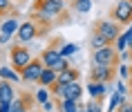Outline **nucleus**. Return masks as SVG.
I'll use <instances>...</instances> for the list:
<instances>
[{"label": "nucleus", "instance_id": "f8f14e48", "mask_svg": "<svg viewBox=\"0 0 132 112\" xmlns=\"http://www.w3.org/2000/svg\"><path fill=\"white\" fill-rule=\"evenodd\" d=\"M87 94H90L92 99H101V101H103V97L108 94V83L90 81V83H87Z\"/></svg>", "mask_w": 132, "mask_h": 112}, {"label": "nucleus", "instance_id": "4be33fe9", "mask_svg": "<svg viewBox=\"0 0 132 112\" xmlns=\"http://www.w3.org/2000/svg\"><path fill=\"white\" fill-rule=\"evenodd\" d=\"M76 45H65V43H63L61 45V49H58V52H61V56H65V58H67V56H72L74 54V52H76Z\"/></svg>", "mask_w": 132, "mask_h": 112}, {"label": "nucleus", "instance_id": "dca6fc26", "mask_svg": "<svg viewBox=\"0 0 132 112\" xmlns=\"http://www.w3.org/2000/svg\"><path fill=\"white\" fill-rule=\"evenodd\" d=\"M70 7L76 14H87L92 9V0H70Z\"/></svg>", "mask_w": 132, "mask_h": 112}, {"label": "nucleus", "instance_id": "f257e3e1", "mask_svg": "<svg viewBox=\"0 0 132 112\" xmlns=\"http://www.w3.org/2000/svg\"><path fill=\"white\" fill-rule=\"evenodd\" d=\"M67 9V2L65 0H34L31 5V11L34 14H40L49 20H54L56 16H63Z\"/></svg>", "mask_w": 132, "mask_h": 112}, {"label": "nucleus", "instance_id": "f03ea898", "mask_svg": "<svg viewBox=\"0 0 132 112\" xmlns=\"http://www.w3.org/2000/svg\"><path fill=\"white\" fill-rule=\"evenodd\" d=\"M92 65H110V67H119L121 65V54H119L114 45H103L92 52Z\"/></svg>", "mask_w": 132, "mask_h": 112}, {"label": "nucleus", "instance_id": "5701e85b", "mask_svg": "<svg viewBox=\"0 0 132 112\" xmlns=\"http://www.w3.org/2000/svg\"><path fill=\"white\" fill-rule=\"evenodd\" d=\"M117 112H132V101H121V103L117 105Z\"/></svg>", "mask_w": 132, "mask_h": 112}, {"label": "nucleus", "instance_id": "9d476101", "mask_svg": "<svg viewBox=\"0 0 132 112\" xmlns=\"http://www.w3.org/2000/svg\"><path fill=\"white\" fill-rule=\"evenodd\" d=\"M16 29H18V20H16V16H9L7 20L0 25V31H2L0 43H9V38L16 34Z\"/></svg>", "mask_w": 132, "mask_h": 112}, {"label": "nucleus", "instance_id": "4468645a", "mask_svg": "<svg viewBox=\"0 0 132 112\" xmlns=\"http://www.w3.org/2000/svg\"><path fill=\"white\" fill-rule=\"evenodd\" d=\"M81 101H72V99H58V112H78Z\"/></svg>", "mask_w": 132, "mask_h": 112}, {"label": "nucleus", "instance_id": "20e7f679", "mask_svg": "<svg viewBox=\"0 0 132 112\" xmlns=\"http://www.w3.org/2000/svg\"><path fill=\"white\" fill-rule=\"evenodd\" d=\"M110 20L119 22L121 27H128L132 22V2H128V0H119L117 5H112L110 7Z\"/></svg>", "mask_w": 132, "mask_h": 112}, {"label": "nucleus", "instance_id": "412c9836", "mask_svg": "<svg viewBox=\"0 0 132 112\" xmlns=\"http://www.w3.org/2000/svg\"><path fill=\"white\" fill-rule=\"evenodd\" d=\"M49 67H52V70H54L56 74H58V72L67 70V67H70V63H67V58H65V56H61V58H58V61H56L54 65H49Z\"/></svg>", "mask_w": 132, "mask_h": 112}, {"label": "nucleus", "instance_id": "bb28decb", "mask_svg": "<svg viewBox=\"0 0 132 112\" xmlns=\"http://www.w3.org/2000/svg\"><path fill=\"white\" fill-rule=\"evenodd\" d=\"M16 2H25V0H16Z\"/></svg>", "mask_w": 132, "mask_h": 112}, {"label": "nucleus", "instance_id": "ddd939ff", "mask_svg": "<svg viewBox=\"0 0 132 112\" xmlns=\"http://www.w3.org/2000/svg\"><path fill=\"white\" fill-rule=\"evenodd\" d=\"M81 78V72L74 70V67H67V70H63L56 74V83L58 85H65V83H72V81H78Z\"/></svg>", "mask_w": 132, "mask_h": 112}, {"label": "nucleus", "instance_id": "1a4fd4ad", "mask_svg": "<svg viewBox=\"0 0 132 112\" xmlns=\"http://www.w3.org/2000/svg\"><path fill=\"white\" fill-rule=\"evenodd\" d=\"M36 97L31 92H20V97H14L11 101V112H34Z\"/></svg>", "mask_w": 132, "mask_h": 112}, {"label": "nucleus", "instance_id": "423d86ee", "mask_svg": "<svg viewBox=\"0 0 132 112\" xmlns=\"http://www.w3.org/2000/svg\"><path fill=\"white\" fill-rule=\"evenodd\" d=\"M92 34H101V36H105L108 41L114 43V38L121 34V25L114 22V20H110V18H98V20H94V25H92Z\"/></svg>", "mask_w": 132, "mask_h": 112}, {"label": "nucleus", "instance_id": "0eeeda50", "mask_svg": "<svg viewBox=\"0 0 132 112\" xmlns=\"http://www.w3.org/2000/svg\"><path fill=\"white\" fill-rule=\"evenodd\" d=\"M43 70H45V63L40 61V56H31V61L22 67L20 78L25 83H38V76H40Z\"/></svg>", "mask_w": 132, "mask_h": 112}, {"label": "nucleus", "instance_id": "cd10ccee", "mask_svg": "<svg viewBox=\"0 0 132 112\" xmlns=\"http://www.w3.org/2000/svg\"><path fill=\"white\" fill-rule=\"evenodd\" d=\"M130 78H132V70H130Z\"/></svg>", "mask_w": 132, "mask_h": 112}, {"label": "nucleus", "instance_id": "f3484780", "mask_svg": "<svg viewBox=\"0 0 132 112\" xmlns=\"http://www.w3.org/2000/svg\"><path fill=\"white\" fill-rule=\"evenodd\" d=\"M0 16H18V9L11 0H0Z\"/></svg>", "mask_w": 132, "mask_h": 112}, {"label": "nucleus", "instance_id": "393cba45", "mask_svg": "<svg viewBox=\"0 0 132 112\" xmlns=\"http://www.w3.org/2000/svg\"><path fill=\"white\" fill-rule=\"evenodd\" d=\"M0 112H11V103H0Z\"/></svg>", "mask_w": 132, "mask_h": 112}, {"label": "nucleus", "instance_id": "b1692460", "mask_svg": "<svg viewBox=\"0 0 132 112\" xmlns=\"http://www.w3.org/2000/svg\"><path fill=\"white\" fill-rule=\"evenodd\" d=\"M36 101H38V103H45V101H47V90H45V87L36 94Z\"/></svg>", "mask_w": 132, "mask_h": 112}, {"label": "nucleus", "instance_id": "2f4dec72", "mask_svg": "<svg viewBox=\"0 0 132 112\" xmlns=\"http://www.w3.org/2000/svg\"><path fill=\"white\" fill-rule=\"evenodd\" d=\"M112 112H117V110H112Z\"/></svg>", "mask_w": 132, "mask_h": 112}, {"label": "nucleus", "instance_id": "aec40b11", "mask_svg": "<svg viewBox=\"0 0 132 112\" xmlns=\"http://www.w3.org/2000/svg\"><path fill=\"white\" fill-rule=\"evenodd\" d=\"M85 108V112H103V105H101V99H92L90 97V101L83 105Z\"/></svg>", "mask_w": 132, "mask_h": 112}, {"label": "nucleus", "instance_id": "39448f33", "mask_svg": "<svg viewBox=\"0 0 132 112\" xmlns=\"http://www.w3.org/2000/svg\"><path fill=\"white\" fill-rule=\"evenodd\" d=\"M9 61H11V67L20 74L22 67L31 61V52H29L22 43H14V45H11V49H9Z\"/></svg>", "mask_w": 132, "mask_h": 112}, {"label": "nucleus", "instance_id": "a211bd4d", "mask_svg": "<svg viewBox=\"0 0 132 112\" xmlns=\"http://www.w3.org/2000/svg\"><path fill=\"white\" fill-rule=\"evenodd\" d=\"M90 45H92V49H98V47H103V45H112V41H108L101 34H92L90 36Z\"/></svg>", "mask_w": 132, "mask_h": 112}, {"label": "nucleus", "instance_id": "2eb2a0df", "mask_svg": "<svg viewBox=\"0 0 132 112\" xmlns=\"http://www.w3.org/2000/svg\"><path fill=\"white\" fill-rule=\"evenodd\" d=\"M54 81H56V72L52 67H45L40 72V76H38V85H43V87H49Z\"/></svg>", "mask_w": 132, "mask_h": 112}, {"label": "nucleus", "instance_id": "6ab92c4d", "mask_svg": "<svg viewBox=\"0 0 132 112\" xmlns=\"http://www.w3.org/2000/svg\"><path fill=\"white\" fill-rule=\"evenodd\" d=\"M18 72L16 70H11V67H0V78H5V81H11V83H16L18 81Z\"/></svg>", "mask_w": 132, "mask_h": 112}, {"label": "nucleus", "instance_id": "7c9ffc66", "mask_svg": "<svg viewBox=\"0 0 132 112\" xmlns=\"http://www.w3.org/2000/svg\"><path fill=\"white\" fill-rule=\"evenodd\" d=\"M128 2H132V0H128Z\"/></svg>", "mask_w": 132, "mask_h": 112}, {"label": "nucleus", "instance_id": "6e6552de", "mask_svg": "<svg viewBox=\"0 0 132 112\" xmlns=\"http://www.w3.org/2000/svg\"><path fill=\"white\" fill-rule=\"evenodd\" d=\"M119 67H110V65H92L90 70V81H101V83L110 85L114 78H117Z\"/></svg>", "mask_w": 132, "mask_h": 112}, {"label": "nucleus", "instance_id": "c756f323", "mask_svg": "<svg viewBox=\"0 0 132 112\" xmlns=\"http://www.w3.org/2000/svg\"><path fill=\"white\" fill-rule=\"evenodd\" d=\"M65 2H70V0H65Z\"/></svg>", "mask_w": 132, "mask_h": 112}, {"label": "nucleus", "instance_id": "7ed1b4c3", "mask_svg": "<svg viewBox=\"0 0 132 112\" xmlns=\"http://www.w3.org/2000/svg\"><path fill=\"white\" fill-rule=\"evenodd\" d=\"M49 94H54L58 99H72V101H81L83 97V85L78 83V81H72V83H65V85H58L54 83L49 85Z\"/></svg>", "mask_w": 132, "mask_h": 112}, {"label": "nucleus", "instance_id": "c85d7f7f", "mask_svg": "<svg viewBox=\"0 0 132 112\" xmlns=\"http://www.w3.org/2000/svg\"><path fill=\"white\" fill-rule=\"evenodd\" d=\"M130 97H132V90H130Z\"/></svg>", "mask_w": 132, "mask_h": 112}, {"label": "nucleus", "instance_id": "a878e982", "mask_svg": "<svg viewBox=\"0 0 132 112\" xmlns=\"http://www.w3.org/2000/svg\"><path fill=\"white\" fill-rule=\"evenodd\" d=\"M125 58H132V43H128V52H125Z\"/></svg>", "mask_w": 132, "mask_h": 112}, {"label": "nucleus", "instance_id": "9b49d317", "mask_svg": "<svg viewBox=\"0 0 132 112\" xmlns=\"http://www.w3.org/2000/svg\"><path fill=\"white\" fill-rule=\"evenodd\" d=\"M16 97V87L11 81H5L0 78V103H11Z\"/></svg>", "mask_w": 132, "mask_h": 112}]
</instances>
